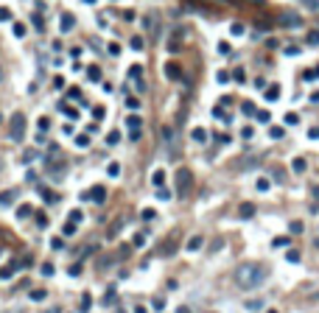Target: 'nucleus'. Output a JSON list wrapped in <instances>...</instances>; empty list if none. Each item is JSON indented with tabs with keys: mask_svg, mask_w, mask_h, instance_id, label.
I'll list each match as a JSON object with an SVG mask.
<instances>
[{
	"mask_svg": "<svg viewBox=\"0 0 319 313\" xmlns=\"http://www.w3.org/2000/svg\"><path fill=\"white\" fill-rule=\"evenodd\" d=\"M177 313H191V308H179V311Z\"/></svg>",
	"mask_w": 319,
	"mask_h": 313,
	"instance_id": "nucleus-49",
	"label": "nucleus"
},
{
	"mask_svg": "<svg viewBox=\"0 0 319 313\" xmlns=\"http://www.w3.org/2000/svg\"><path fill=\"white\" fill-rule=\"evenodd\" d=\"M314 6H317V8H319V3H314Z\"/></svg>",
	"mask_w": 319,
	"mask_h": 313,
	"instance_id": "nucleus-51",
	"label": "nucleus"
},
{
	"mask_svg": "<svg viewBox=\"0 0 319 313\" xmlns=\"http://www.w3.org/2000/svg\"><path fill=\"white\" fill-rule=\"evenodd\" d=\"M126 107L129 109H137V107H140V101H137V98H126Z\"/></svg>",
	"mask_w": 319,
	"mask_h": 313,
	"instance_id": "nucleus-36",
	"label": "nucleus"
},
{
	"mask_svg": "<svg viewBox=\"0 0 319 313\" xmlns=\"http://www.w3.org/2000/svg\"><path fill=\"white\" fill-rule=\"evenodd\" d=\"M308 45H319V31H311V34H308Z\"/></svg>",
	"mask_w": 319,
	"mask_h": 313,
	"instance_id": "nucleus-31",
	"label": "nucleus"
},
{
	"mask_svg": "<svg viewBox=\"0 0 319 313\" xmlns=\"http://www.w3.org/2000/svg\"><path fill=\"white\" fill-rule=\"evenodd\" d=\"M42 274H45V277H50V274H53V266H50V263H42Z\"/></svg>",
	"mask_w": 319,
	"mask_h": 313,
	"instance_id": "nucleus-38",
	"label": "nucleus"
},
{
	"mask_svg": "<svg viewBox=\"0 0 319 313\" xmlns=\"http://www.w3.org/2000/svg\"><path fill=\"white\" fill-rule=\"evenodd\" d=\"M92 115H95V121H101V118H104V107H95V112H92Z\"/></svg>",
	"mask_w": 319,
	"mask_h": 313,
	"instance_id": "nucleus-46",
	"label": "nucleus"
},
{
	"mask_svg": "<svg viewBox=\"0 0 319 313\" xmlns=\"http://www.w3.org/2000/svg\"><path fill=\"white\" fill-rule=\"evenodd\" d=\"M45 313H62V308H59V305H50V308H48V311H45Z\"/></svg>",
	"mask_w": 319,
	"mask_h": 313,
	"instance_id": "nucleus-47",
	"label": "nucleus"
},
{
	"mask_svg": "<svg viewBox=\"0 0 319 313\" xmlns=\"http://www.w3.org/2000/svg\"><path fill=\"white\" fill-rule=\"evenodd\" d=\"M277 25H283V28H300L303 20H300L297 14H283V17H277Z\"/></svg>",
	"mask_w": 319,
	"mask_h": 313,
	"instance_id": "nucleus-5",
	"label": "nucleus"
},
{
	"mask_svg": "<svg viewBox=\"0 0 319 313\" xmlns=\"http://www.w3.org/2000/svg\"><path fill=\"white\" fill-rule=\"evenodd\" d=\"M151 182H154L157 187H163L165 185V171L160 168V171H154V176H151Z\"/></svg>",
	"mask_w": 319,
	"mask_h": 313,
	"instance_id": "nucleus-13",
	"label": "nucleus"
},
{
	"mask_svg": "<svg viewBox=\"0 0 319 313\" xmlns=\"http://www.w3.org/2000/svg\"><path fill=\"white\" fill-rule=\"evenodd\" d=\"M59 28H62V34H67V31L73 28V17H70V14H62V20H59Z\"/></svg>",
	"mask_w": 319,
	"mask_h": 313,
	"instance_id": "nucleus-8",
	"label": "nucleus"
},
{
	"mask_svg": "<svg viewBox=\"0 0 319 313\" xmlns=\"http://www.w3.org/2000/svg\"><path fill=\"white\" fill-rule=\"evenodd\" d=\"M67 221H70V224H78V221H81V210H73L70 218H67Z\"/></svg>",
	"mask_w": 319,
	"mask_h": 313,
	"instance_id": "nucleus-30",
	"label": "nucleus"
},
{
	"mask_svg": "<svg viewBox=\"0 0 319 313\" xmlns=\"http://www.w3.org/2000/svg\"><path fill=\"white\" fill-rule=\"evenodd\" d=\"M177 182H179V193H182V196H188V193H191V185H193L191 171H188V168H182V171L177 173Z\"/></svg>",
	"mask_w": 319,
	"mask_h": 313,
	"instance_id": "nucleus-3",
	"label": "nucleus"
},
{
	"mask_svg": "<svg viewBox=\"0 0 319 313\" xmlns=\"http://www.w3.org/2000/svg\"><path fill=\"white\" fill-rule=\"evenodd\" d=\"M165 76H168V78H174V81H177V78H182V70H179V67H177V64H174V62H168V64H165Z\"/></svg>",
	"mask_w": 319,
	"mask_h": 313,
	"instance_id": "nucleus-7",
	"label": "nucleus"
},
{
	"mask_svg": "<svg viewBox=\"0 0 319 313\" xmlns=\"http://www.w3.org/2000/svg\"><path fill=\"white\" fill-rule=\"evenodd\" d=\"M8 137L14 143H20L25 137V115L22 112H14L11 115V121H8Z\"/></svg>",
	"mask_w": 319,
	"mask_h": 313,
	"instance_id": "nucleus-2",
	"label": "nucleus"
},
{
	"mask_svg": "<svg viewBox=\"0 0 319 313\" xmlns=\"http://www.w3.org/2000/svg\"><path fill=\"white\" fill-rule=\"evenodd\" d=\"M34 25H36V28H45V22H42V17H39V14H34Z\"/></svg>",
	"mask_w": 319,
	"mask_h": 313,
	"instance_id": "nucleus-44",
	"label": "nucleus"
},
{
	"mask_svg": "<svg viewBox=\"0 0 319 313\" xmlns=\"http://www.w3.org/2000/svg\"><path fill=\"white\" fill-rule=\"evenodd\" d=\"M76 146H78V149H87V146H90V137H87V135H78L76 137Z\"/></svg>",
	"mask_w": 319,
	"mask_h": 313,
	"instance_id": "nucleus-19",
	"label": "nucleus"
},
{
	"mask_svg": "<svg viewBox=\"0 0 319 313\" xmlns=\"http://www.w3.org/2000/svg\"><path fill=\"white\" fill-rule=\"evenodd\" d=\"M87 76H90V81H101V70H98V67H90Z\"/></svg>",
	"mask_w": 319,
	"mask_h": 313,
	"instance_id": "nucleus-20",
	"label": "nucleus"
},
{
	"mask_svg": "<svg viewBox=\"0 0 319 313\" xmlns=\"http://www.w3.org/2000/svg\"><path fill=\"white\" fill-rule=\"evenodd\" d=\"M6 20H11V11L6 6H0V22H6Z\"/></svg>",
	"mask_w": 319,
	"mask_h": 313,
	"instance_id": "nucleus-27",
	"label": "nucleus"
},
{
	"mask_svg": "<svg viewBox=\"0 0 319 313\" xmlns=\"http://www.w3.org/2000/svg\"><path fill=\"white\" fill-rule=\"evenodd\" d=\"M34 159H36V151L34 149H28L25 154H22V162H34Z\"/></svg>",
	"mask_w": 319,
	"mask_h": 313,
	"instance_id": "nucleus-22",
	"label": "nucleus"
},
{
	"mask_svg": "<svg viewBox=\"0 0 319 313\" xmlns=\"http://www.w3.org/2000/svg\"><path fill=\"white\" fill-rule=\"evenodd\" d=\"M17 215H20V218H28V215H31V207H28V204L20 207V210H17Z\"/></svg>",
	"mask_w": 319,
	"mask_h": 313,
	"instance_id": "nucleus-33",
	"label": "nucleus"
},
{
	"mask_svg": "<svg viewBox=\"0 0 319 313\" xmlns=\"http://www.w3.org/2000/svg\"><path fill=\"white\" fill-rule=\"evenodd\" d=\"M118 143H121V135H118V132H109V135H106V146H118Z\"/></svg>",
	"mask_w": 319,
	"mask_h": 313,
	"instance_id": "nucleus-16",
	"label": "nucleus"
},
{
	"mask_svg": "<svg viewBox=\"0 0 319 313\" xmlns=\"http://www.w3.org/2000/svg\"><path fill=\"white\" fill-rule=\"evenodd\" d=\"M291 168H294L297 173H303V171H305V159H303V156H297V159L291 162Z\"/></svg>",
	"mask_w": 319,
	"mask_h": 313,
	"instance_id": "nucleus-17",
	"label": "nucleus"
},
{
	"mask_svg": "<svg viewBox=\"0 0 319 313\" xmlns=\"http://www.w3.org/2000/svg\"><path fill=\"white\" fill-rule=\"evenodd\" d=\"M11 201H14V193H11V190L0 196V204H11Z\"/></svg>",
	"mask_w": 319,
	"mask_h": 313,
	"instance_id": "nucleus-25",
	"label": "nucleus"
},
{
	"mask_svg": "<svg viewBox=\"0 0 319 313\" xmlns=\"http://www.w3.org/2000/svg\"><path fill=\"white\" fill-rule=\"evenodd\" d=\"M269 137H272V140H280V137H283V129H280V126H272L269 129Z\"/></svg>",
	"mask_w": 319,
	"mask_h": 313,
	"instance_id": "nucleus-18",
	"label": "nucleus"
},
{
	"mask_svg": "<svg viewBox=\"0 0 319 313\" xmlns=\"http://www.w3.org/2000/svg\"><path fill=\"white\" fill-rule=\"evenodd\" d=\"M283 121H286V126H297V123H300V115L297 112H289Z\"/></svg>",
	"mask_w": 319,
	"mask_h": 313,
	"instance_id": "nucleus-14",
	"label": "nucleus"
},
{
	"mask_svg": "<svg viewBox=\"0 0 319 313\" xmlns=\"http://www.w3.org/2000/svg\"><path fill=\"white\" fill-rule=\"evenodd\" d=\"M241 109H244V112H247V115H255V107H252V104H249V101H247V104H244Z\"/></svg>",
	"mask_w": 319,
	"mask_h": 313,
	"instance_id": "nucleus-42",
	"label": "nucleus"
},
{
	"mask_svg": "<svg viewBox=\"0 0 319 313\" xmlns=\"http://www.w3.org/2000/svg\"><path fill=\"white\" fill-rule=\"evenodd\" d=\"M14 36H25V25L22 22H14Z\"/></svg>",
	"mask_w": 319,
	"mask_h": 313,
	"instance_id": "nucleus-29",
	"label": "nucleus"
},
{
	"mask_svg": "<svg viewBox=\"0 0 319 313\" xmlns=\"http://www.w3.org/2000/svg\"><path fill=\"white\" fill-rule=\"evenodd\" d=\"M277 98H280V84L266 87V101H277Z\"/></svg>",
	"mask_w": 319,
	"mask_h": 313,
	"instance_id": "nucleus-9",
	"label": "nucleus"
},
{
	"mask_svg": "<svg viewBox=\"0 0 319 313\" xmlns=\"http://www.w3.org/2000/svg\"><path fill=\"white\" fill-rule=\"evenodd\" d=\"M126 126H129V137H132V140H140V126H143V121L137 118V115L126 118Z\"/></svg>",
	"mask_w": 319,
	"mask_h": 313,
	"instance_id": "nucleus-4",
	"label": "nucleus"
},
{
	"mask_svg": "<svg viewBox=\"0 0 319 313\" xmlns=\"http://www.w3.org/2000/svg\"><path fill=\"white\" fill-rule=\"evenodd\" d=\"M191 137H193L196 143H207V132H205V129H199V126L191 132Z\"/></svg>",
	"mask_w": 319,
	"mask_h": 313,
	"instance_id": "nucleus-12",
	"label": "nucleus"
},
{
	"mask_svg": "<svg viewBox=\"0 0 319 313\" xmlns=\"http://www.w3.org/2000/svg\"><path fill=\"white\" fill-rule=\"evenodd\" d=\"M241 215H244V218H249V215H255V207H252V204H244V207H241Z\"/></svg>",
	"mask_w": 319,
	"mask_h": 313,
	"instance_id": "nucleus-24",
	"label": "nucleus"
},
{
	"mask_svg": "<svg viewBox=\"0 0 319 313\" xmlns=\"http://www.w3.org/2000/svg\"><path fill=\"white\" fill-rule=\"evenodd\" d=\"M62 232H64V235H73V232H76V224H70V221H67V224H64V229H62Z\"/></svg>",
	"mask_w": 319,
	"mask_h": 313,
	"instance_id": "nucleus-34",
	"label": "nucleus"
},
{
	"mask_svg": "<svg viewBox=\"0 0 319 313\" xmlns=\"http://www.w3.org/2000/svg\"><path fill=\"white\" fill-rule=\"evenodd\" d=\"M129 78H135V84L143 78V67H140V64H132V67H129Z\"/></svg>",
	"mask_w": 319,
	"mask_h": 313,
	"instance_id": "nucleus-11",
	"label": "nucleus"
},
{
	"mask_svg": "<svg viewBox=\"0 0 319 313\" xmlns=\"http://www.w3.org/2000/svg\"><path fill=\"white\" fill-rule=\"evenodd\" d=\"M45 129H50V121L48 118H39V132H45Z\"/></svg>",
	"mask_w": 319,
	"mask_h": 313,
	"instance_id": "nucleus-37",
	"label": "nucleus"
},
{
	"mask_svg": "<svg viewBox=\"0 0 319 313\" xmlns=\"http://www.w3.org/2000/svg\"><path fill=\"white\" fill-rule=\"evenodd\" d=\"M151 305H154V308H157V311H163V308H165V299H160V297H157V299H154V302H151Z\"/></svg>",
	"mask_w": 319,
	"mask_h": 313,
	"instance_id": "nucleus-40",
	"label": "nucleus"
},
{
	"mask_svg": "<svg viewBox=\"0 0 319 313\" xmlns=\"http://www.w3.org/2000/svg\"><path fill=\"white\" fill-rule=\"evenodd\" d=\"M84 199H92V201H98V204H101V201H104L106 199V190H104V187H92V190L90 193H84Z\"/></svg>",
	"mask_w": 319,
	"mask_h": 313,
	"instance_id": "nucleus-6",
	"label": "nucleus"
},
{
	"mask_svg": "<svg viewBox=\"0 0 319 313\" xmlns=\"http://www.w3.org/2000/svg\"><path fill=\"white\" fill-rule=\"evenodd\" d=\"M202 243H205V241H202V235H193L191 241H188V252H196V249H202Z\"/></svg>",
	"mask_w": 319,
	"mask_h": 313,
	"instance_id": "nucleus-10",
	"label": "nucleus"
},
{
	"mask_svg": "<svg viewBox=\"0 0 319 313\" xmlns=\"http://www.w3.org/2000/svg\"><path fill=\"white\" fill-rule=\"evenodd\" d=\"M308 137H311V140H317V137H319V129H311V132H308Z\"/></svg>",
	"mask_w": 319,
	"mask_h": 313,
	"instance_id": "nucleus-48",
	"label": "nucleus"
},
{
	"mask_svg": "<svg viewBox=\"0 0 319 313\" xmlns=\"http://www.w3.org/2000/svg\"><path fill=\"white\" fill-rule=\"evenodd\" d=\"M0 81H3V67H0Z\"/></svg>",
	"mask_w": 319,
	"mask_h": 313,
	"instance_id": "nucleus-50",
	"label": "nucleus"
},
{
	"mask_svg": "<svg viewBox=\"0 0 319 313\" xmlns=\"http://www.w3.org/2000/svg\"><path fill=\"white\" fill-rule=\"evenodd\" d=\"M157 199L168 201V199H171V190H165V187H157Z\"/></svg>",
	"mask_w": 319,
	"mask_h": 313,
	"instance_id": "nucleus-23",
	"label": "nucleus"
},
{
	"mask_svg": "<svg viewBox=\"0 0 319 313\" xmlns=\"http://www.w3.org/2000/svg\"><path fill=\"white\" fill-rule=\"evenodd\" d=\"M286 260H291V263H297V260H300V252H294V249H291L289 255H286Z\"/></svg>",
	"mask_w": 319,
	"mask_h": 313,
	"instance_id": "nucleus-35",
	"label": "nucleus"
},
{
	"mask_svg": "<svg viewBox=\"0 0 319 313\" xmlns=\"http://www.w3.org/2000/svg\"><path fill=\"white\" fill-rule=\"evenodd\" d=\"M241 135L247 137V140H252V135H255V129H252V126H247V129H244V132H241Z\"/></svg>",
	"mask_w": 319,
	"mask_h": 313,
	"instance_id": "nucleus-39",
	"label": "nucleus"
},
{
	"mask_svg": "<svg viewBox=\"0 0 319 313\" xmlns=\"http://www.w3.org/2000/svg\"><path fill=\"white\" fill-rule=\"evenodd\" d=\"M106 173H109V176H121V165L109 162V165H106Z\"/></svg>",
	"mask_w": 319,
	"mask_h": 313,
	"instance_id": "nucleus-15",
	"label": "nucleus"
},
{
	"mask_svg": "<svg viewBox=\"0 0 319 313\" xmlns=\"http://www.w3.org/2000/svg\"><path fill=\"white\" fill-rule=\"evenodd\" d=\"M230 31H233L235 36H241L244 34V25H241V22H233V25H230Z\"/></svg>",
	"mask_w": 319,
	"mask_h": 313,
	"instance_id": "nucleus-28",
	"label": "nucleus"
},
{
	"mask_svg": "<svg viewBox=\"0 0 319 313\" xmlns=\"http://www.w3.org/2000/svg\"><path fill=\"white\" fill-rule=\"evenodd\" d=\"M132 48H135V50L143 48V39H140V36H135V39H132Z\"/></svg>",
	"mask_w": 319,
	"mask_h": 313,
	"instance_id": "nucleus-41",
	"label": "nucleus"
},
{
	"mask_svg": "<svg viewBox=\"0 0 319 313\" xmlns=\"http://www.w3.org/2000/svg\"><path fill=\"white\" fill-rule=\"evenodd\" d=\"M235 283H238V288H244V291H252V288L266 283V274H263V269L258 263H244L235 269Z\"/></svg>",
	"mask_w": 319,
	"mask_h": 313,
	"instance_id": "nucleus-1",
	"label": "nucleus"
},
{
	"mask_svg": "<svg viewBox=\"0 0 319 313\" xmlns=\"http://www.w3.org/2000/svg\"><path fill=\"white\" fill-rule=\"evenodd\" d=\"M106 50H109L112 56H118V53H121V45H118V42H109V48H106Z\"/></svg>",
	"mask_w": 319,
	"mask_h": 313,
	"instance_id": "nucleus-32",
	"label": "nucleus"
},
{
	"mask_svg": "<svg viewBox=\"0 0 319 313\" xmlns=\"http://www.w3.org/2000/svg\"><path fill=\"white\" fill-rule=\"evenodd\" d=\"M269 187H272V185H269V179H263V176L258 179V190H261V193H266Z\"/></svg>",
	"mask_w": 319,
	"mask_h": 313,
	"instance_id": "nucleus-21",
	"label": "nucleus"
},
{
	"mask_svg": "<svg viewBox=\"0 0 319 313\" xmlns=\"http://www.w3.org/2000/svg\"><path fill=\"white\" fill-rule=\"evenodd\" d=\"M258 121H261V123H269V112H258Z\"/></svg>",
	"mask_w": 319,
	"mask_h": 313,
	"instance_id": "nucleus-45",
	"label": "nucleus"
},
{
	"mask_svg": "<svg viewBox=\"0 0 319 313\" xmlns=\"http://www.w3.org/2000/svg\"><path fill=\"white\" fill-rule=\"evenodd\" d=\"M45 297H48V294H45V291H39V288H36V291H31V299H34V302H42Z\"/></svg>",
	"mask_w": 319,
	"mask_h": 313,
	"instance_id": "nucleus-26",
	"label": "nucleus"
},
{
	"mask_svg": "<svg viewBox=\"0 0 319 313\" xmlns=\"http://www.w3.org/2000/svg\"><path fill=\"white\" fill-rule=\"evenodd\" d=\"M143 243H146V235H143V232L135 235V246H143Z\"/></svg>",
	"mask_w": 319,
	"mask_h": 313,
	"instance_id": "nucleus-43",
	"label": "nucleus"
}]
</instances>
